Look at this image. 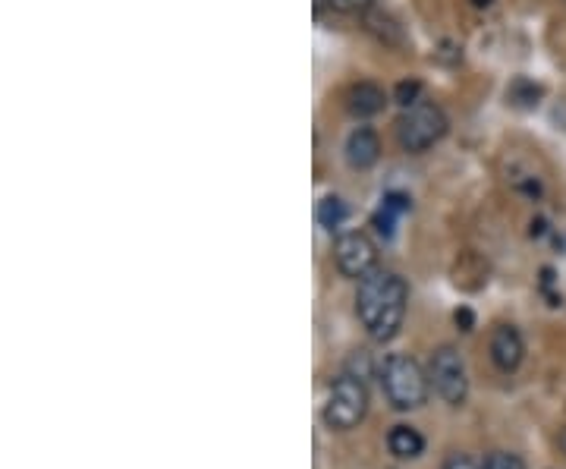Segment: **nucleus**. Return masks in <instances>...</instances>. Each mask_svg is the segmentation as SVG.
<instances>
[{"mask_svg": "<svg viewBox=\"0 0 566 469\" xmlns=\"http://www.w3.org/2000/svg\"><path fill=\"white\" fill-rule=\"evenodd\" d=\"M406 306H409V287L400 274L375 268L359 281V293H356L359 322L365 334L378 340V344H387V340H394L400 334Z\"/></svg>", "mask_w": 566, "mask_h": 469, "instance_id": "nucleus-1", "label": "nucleus"}, {"mask_svg": "<svg viewBox=\"0 0 566 469\" xmlns=\"http://www.w3.org/2000/svg\"><path fill=\"white\" fill-rule=\"evenodd\" d=\"M381 388H384V397L390 400V407L406 413V410L425 407L431 381L416 359L406 353H394L387 356L381 366Z\"/></svg>", "mask_w": 566, "mask_h": 469, "instance_id": "nucleus-2", "label": "nucleus"}, {"mask_svg": "<svg viewBox=\"0 0 566 469\" xmlns=\"http://www.w3.org/2000/svg\"><path fill=\"white\" fill-rule=\"evenodd\" d=\"M450 130V120L441 104L434 101H416L412 108H403L397 120V142L403 152L422 155L431 145H438Z\"/></svg>", "mask_w": 566, "mask_h": 469, "instance_id": "nucleus-3", "label": "nucleus"}, {"mask_svg": "<svg viewBox=\"0 0 566 469\" xmlns=\"http://www.w3.org/2000/svg\"><path fill=\"white\" fill-rule=\"evenodd\" d=\"M368 413V388L365 381L343 372L331 381L328 388V400H324V422H328V429L334 432H350L356 425L365 419Z\"/></svg>", "mask_w": 566, "mask_h": 469, "instance_id": "nucleus-4", "label": "nucleus"}, {"mask_svg": "<svg viewBox=\"0 0 566 469\" xmlns=\"http://www.w3.org/2000/svg\"><path fill=\"white\" fill-rule=\"evenodd\" d=\"M428 381L434 394H438L450 407H463L469 397V372L460 350L438 347L428 359Z\"/></svg>", "mask_w": 566, "mask_h": 469, "instance_id": "nucleus-5", "label": "nucleus"}, {"mask_svg": "<svg viewBox=\"0 0 566 469\" xmlns=\"http://www.w3.org/2000/svg\"><path fill=\"white\" fill-rule=\"evenodd\" d=\"M334 262H337V268H340L343 277L362 281L368 271L378 268V246L362 230L340 233L337 243H334Z\"/></svg>", "mask_w": 566, "mask_h": 469, "instance_id": "nucleus-6", "label": "nucleus"}, {"mask_svg": "<svg viewBox=\"0 0 566 469\" xmlns=\"http://www.w3.org/2000/svg\"><path fill=\"white\" fill-rule=\"evenodd\" d=\"M488 353H491L494 366L504 375H510V372L519 369L522 356H526V344H522V334L513 325H497L494 334H491Z\"/></svg>", "mask_w": 566, "mask_h": 469, "instance_id": "nucleus-7", "label": "nucleus"}, {"mask_svg": "<svg viewBox=\"0 0 566 469\" xmlns=\"http://www.w3.org/2000/svg\"><path fill=\"white\" fill-rule=\"evenodd\" d=\"M381 158V139L375 130H368V126H359V130L350 133L346 139V161H350L353 170H368L375 167Z\"/></svg>", "mask_w": 566, "mask_h": 469, "instance_id": "nucleus-8", "label": "nucleus"}, {"mask_svg": "<svg viewBox=\"0 0 566 469\" xmlns=\"http://www.w3.org/2000/svg\"><path fill=\"white\" fill-rule=\"evenodd\" d=\"M384 104H387V95L378 82H356L350 92H346V111H350L353 117L365 120V117H375L384 111Z\"/></svg>", "mask_w": 566, "mask_h": 469, "instance_id": "nucleus-9", "label": "nucleus"}, {"mask_svg": "<svg viewBox=\"0 0 566 469\" xmlns=\"http://www.w3.org/2000/svg\"><path fill=\"white\" fill-rule=\"evenodd\" d=\"M387 447L390 454L400 460H416L425 451V438L419 435V429H412V425H394L387 435Z\"/></svg>", "mask_w": 566, "mask_h": 469, "instance_id": "nucleus-10", "label": "nucleus"}, {"mask_svg": "<svg viewBox=\"0 0 566 469\" xmlns=\"http://www.w3.org/2000/svg\"><path fill=\"white\" fill-rule=\"evenodd\" d=\"M365 29L372 32L378 41H384V45L390 48H400L403 45V29L394 16H387L381 10H372V13H365Z\"/></svg>", "mask_w": 566, "mask_h": 469, "instance_id": "nucleus-11", "label": "nucleus"}, {"mask_svg": "<svg viewBox=\"0 0 566 469\" xmlns=\"http://www.w3.org/2000/svg\"><path fill=\"white\" fill-rule=\"evenodd\" d=\"M346 215H350V211H346V202L340 196H328L318 205V224L328 227V230H337L346 221Z\"/></svg>", "mask_w": 566, "mask_h": 469, "instance_id": "nucleus-12", "label": "nucleus"}, {"mask_svg": "<svg viewBox=\"0 0 566 469\" xmlns=\"http://www.w3.org/2000/svg\"><path fill=\"white\" fill-rule=\"evenodd\" d=\"M507 98L516 104V108H535L538 98H541V89L529 79H516L510 89H507Z\"/></svg>", "mask_w": 566, "mask_h": 469, "instance_id": "nucleus-13", "label": "nucleus"}, {"mask_svg": "<svg viewBox=\"0 0 566 469\" xmlns=\"http://www.w3.org/2000/svg\"><path fill=\"white\" fill-rule=\"evenodd\" d=\"M394 101L400 104V108H412L416 101H422V82H419V79H403V82H397Z\"/></svg>", "mask_w": 566, "mask_h": 469, "instance_id": "nucleus-14", "label": "nucleus"}, {"mask_svg": "<svg viewBox=\"0 0 566 469\" xmlns=\"http://www.w3.org/2000/svg\"><path fill=\"white\" fill-rule=\"evenodd\" d=\"M482 469H526V463H522L516 454H491L485 463H482Z\"/></svg>", "mask_w": 566, "mask_h": 469, "instance_id": "nucleus-15", "label": "nucleus"}, {"mask_svg": "<svg viewBox=\"0 0 566 469\" xmlns=\"http://www.w3.org/2000/svg\"><path fill=\"white\" fill-rule=\"evenodd\" d=\"M394 211H390V208H384L381 205V211H375V218H372V224H375V230L381 233V237L384 240H390V237H394Z\"/></svg>", "mask_w": 566, "mask_h": 469, "instance_id": "nucleus-16", "label": "nucleus"}, {"mask_svg": "<svg viewBox=\"0 0 566 469\" xmlns=\"http://www.w3.org/2000/svg\"><path fill=\"white\" fill-rule=\"evenodd\" d=\"M375 0H331V7L340 10V13H368Z\"/></svg>", "mask_w": 566, "mask_h": 469, "instance_id": "nucleus-17", "label": "nucleus"}, {"mask_svg": "<svg viewBox=\"0 0 566 469\" xmlns=\"http://www.w3.org/2000/svg\"><path fill=\"white\" fill-rule=\"evenodd\" d=\"M441 469H482V463H478L475 457H469V454H450Z\"/></svg>", "mask_w": 566, "mask_h": 469, "instance_id": "nucleus-18", "label": "nucleus"}, {"mask_svg": "<svg viewBox=\"0 0 566 469\" xmlns=\"http://www.w3.org/2000/svg\"><path fill=\"white\" fill-rule=\"evenodd\" d=\"M384 208H390L394 215H403V211L412 208V199L403 196V193H387V196H384Z\"/></svg>", "mask_w": 566, "mask_h": 469, "instance_id": "nucleus-19", "label": "nucleus"}, {"mask_svg": "<svg viewBox=\"0 0 566 469\" xmlns=\"http://www.w3.org/2000/svg\"><path fill=\"white\" fill-rule=\"evenodd\" d=\"M368 369H372V362H368V353L365 350H359L353 359H350V375H356V378H368Z\"/></svg>", "mask_w": 566, "mask_h": 469, "instance_id": "nucleus-20", "label": "nucleus"}, {"mask_svg": "<svg viewBox=\"0 0 566 469\" xmlns=\"http://www.w3.org/2000/svg\"><path fill=\"white\" fill-rule=\"evenodd\" d=\"M456 325H460V331H472V312L456 309Z\"/></svg>", "mask_w": 566, "mask_h": 469, "instance_id": "nucleus-21", "label": "nucleus"}, {"mask_svg": "<svg viewBox=\"0 0 566 469\" xmlns=\"http://www.w3.org/2000/svg\"><path fill=\"white\" fill-rule=\"evenodd\" d=\"M491 4H494V0H472V7H475V10H488Z\"/></svg>", "mask_w": 566, "mask_h": 469, "instance_id": "nucleus-22", "label": "nucleus"}, {"mask_svg": "<svg viewBox=\"0 0 566 469\" xmlns=\"http://www.w3.org/2000/svg\"><path fill=\"white\" fill-rule=\"evenodd\" d=\"M557 441H560V447H563V451H566V429L560 432V438H557Z\"/></svg>", "mask_w": 566, "mask_h": 469, "instance_id": "nucleus-23", "label": "nucleus"}]
</instances>
